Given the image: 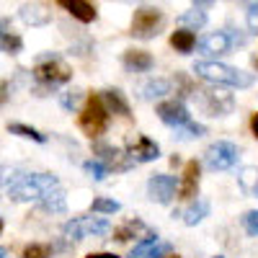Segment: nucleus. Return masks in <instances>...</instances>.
I'll return each instance as SVG.
<instances>
[{
  "instance_id": "obj_1",
  "label": "nucleus",
  "mask_w": 258,
  "mask_h": 258,
  "mask_svg": "<svg viewBox=\"0 0 258 258\" xmlns=\"http://www.w3.org/2000/svg\"><path fill=\"white\" fill-rule=\"evenodd\" d=\"M194 73L212 85H227V88H250L253 85L250 73L238 70V68H232V64H225V62H217V59L194 62Z\"/></svg>"
},
{
  "instance_id": "obj_2",
  "label": "nucleus",
  "mask_w": 258,
  "mask_h": 258,
  "mask_svg": "<svg viewBox=\"0 0 258 258\" xmlns=\"http://www.w3.org/2000/svg\"><path fill=\"white\" fill-rule=\"evenodd\" d=\"M57 186H59V181L52 173H26L11 183L8 197L13 202H39L47 191H52Z\"/></svg>"
},
{
  "instance_id": "obj_3",
  "label": "nucleus",
  "mask_w": 258,
  "mask_h": 258,
  "mask_svg": "<svg viewBox=\"0 0 258 258\" xmlns=\"http://www.w3.org/2000/svg\"><path fill=\"white\" fill-rule=\"evenodd\" d=\"M109 116H111V114H109V109H106L103 98H101V96H91L88 103L83 106L78 124H80V129H83V132L88 135L91 140H96V137H101L106 129H109Z\"/></svg>"
},
{
  "instance_id": "obj_4",
  "label": "nucleus",
  "mask_w": 258,
  "mask_h": 258,
  "mask_svg": "<svg viewBox=\"0 0 258 258\" xmlns=\"http://www.w3.org/2000/svg\"><path fill=\"white\" fill-rule=\"evenodd\" d=\"M34 75L39 83H44V85H62V83H68L73 78V70H70V64L68 62H62L57 54H47V57H41L39 64L34 68Z\"/></svg>"
},
{
  "instance_id": "obj_5",
  "label": "nucleus",
  "mask_w": 258,
  "mask_h": 258,
  "mask_svg": "<svg viewBox=\"0 0 258 258\" xmlns=\"http://www.w3.org/2000/svg\"><path fill=\"white\" fill-rule=\"evenodd\" d=\"M64 238L68 240H85V238H101V235H109L111 225L101 220V217H75L64 225Z\"/></svg>"
},
{
  "instance_id": "obj_6",
  "label": "nucleus",
  "mask_w": 258,
  "mask_h": 258,
  "mask_svg": "<svg viewBox=\"0 0 258 258\" xmlns=\"http://www.w3.org/2000/svg\"><path fill=\"white\" fill-rule=\"evenodd\" d=\"M165 26V16L163 11L158 8H150V6H142L135 11V18H132V34L137 39H155L160 34V29Z\"/></svg>"
},
{
  "instance_id": "obj_7",
  "label": "nucleus",
  "mask_w": 258,
  "mask_h": 258,
  "mask_svg": "<svg viewBox=\"0 0 258 258\" xmlns=\"http://www.w3.org/2000/svg\"><path fill=\"white\" fill-rule=\"evenodd\" d=\"M238 158H240V153L232 142H214L204 153V163L209 170H230L238 163Z\"/></svg>"
},
{
  "instance_id": "obj_8",
  "label": "nucleus",
  "mask_w": 258,
  "mask_h": 258,
  "mask_svg": "<svg viewBox=\"0 0 258 258\" xmlns=\"http://www.w3.org/2000/svg\"><path fill=\"white\" fill-rule=\"evenodd\" d=\"M194 98H199L202 109L209 116H225L232 111V96L220 91V88H204V91H194Z\"/></svg>"
},
{
  "instance_id": "obj_9",
  "label": "nucleus",
  "mask_w": 258,
  "mask_h": 258,
  "mask_svg": "<svg viewBox=\"0 0 258 258\" xmlns=\"http://www.w3.org/2000/svg\"><path fill=\"white\" fill-rule=\"evenodd\" d=\"M176 191H178V183L173 176H168V173H155V176H150L147 181V194H150V199L158 202V204H170L176 197Z\"/></svg>"
},
{
  "instance_id": "obj_10",
  "label": "nucleus",
  "mask_w": 258,
  "mask_h": 258,
  "mask_svg": "<svg viewBox=\"0 0 258 258\" xmlns=\"http://www.w3.org/2000/svg\"><path fill=\"white\" fill-rule=\"evenodd\" d=\"M232 44H235V41H232V36L227 31H212V34H207V36L199 39V49L207 57H212V59H217L222 54H230L232 52Z\"/></svg>"
},
{
  "instance_id": "obj_11",
  "label": "nucleus",
  "mask_w": 258,
  "mask_h": 258,
  "mask_svg": "<svg viewBox=\"0 0 258 258\" xmlns=\"http://www.w3.org/2000/svg\"><path fill=\"white\" fill-rule=\"evenodd\" d=\"M158 116H160V121H165L168 126H173V129H178V126H183V124H188L191 121V114H188V109L178 101V98H173V101H163V103H158Z\"/></svg>"
},
{
  "instance_id": "obj_12",
  "label": "nucleus",
  "mask_w": 258,
  "mask_h": 258,
  "mask_svg": "<svg viewBox=\"0 0 258 258\" xmlns=\"http://www.w3.org/2000/svg\"><path fill=\"white\" fill-rule=\"evenodd\" d=\"M160 158V147L158 142H153L150 137H140L137 145H132L126 150V165H137V163H150Z\"/></svg>"
},
{
  "instance_id": "obj_13",
  "label": "nucleus",
  "mask_w": 258,
  "mask_h": 258,
  "mask_svg": "<svg viewBox=\"0 0 258 258\" xmlns=\"http://www.w3.org/2000/svg\"><path fill=\"white\" fill-rule=\"evenodd\" d=\"M199 173L202 168L197 160H188L186 168H183V176H181V183H178V194L181 199H194L199 194Z\"/></svg>"
},
{
  "instance_id": "obj_14",
  "label": "nucleus",
  "mask_w": 258,
  "mask_h": 258,
  "mask_svg": "<svg viewBox=\"0 0 258 258\" xmlns=\"http://www.w3.org/2000/svg\"><path fill=\"white\" fill-rule=\"evenodd\" d=\"M24 49V39L11 29V18H0V52L18 54Z\"/></svg>"
},
{
  "instance_id": "obj_15",
  "label": "nucleus",
  "mask_w": 258,
  "mask_h": 258,
  "mask_svg": "<svg viewBox=\"0 0 258 258\" xmlns=\"http://www.w3.org/2000/svg\"><path fill=\"white\" fill-rule=\"evenodd\" d=\"M153 64H155L153 54L145 52V49H129V52H124V68L129 73H147V70H153Z\"/></svg>"
},
{
  "instance_id": "obj_16",
  "label": "nucleus",
  "mask_w": 258,
  "mask_h": 258,
  "mask_svg": "<svg viewBox=\"0 0 258 258\" xmlns=\"http://www.w3.org/2000/svg\"><path fill=\"white\" fill-rule=\"evenodd\" d=\"M59 8H64L70 16H75L78 21H83V24H91V21H96V8L88 3V0H57Z\"/></svg>"
},
{
  "instance_id": "obj_17",
  "label": "nucleus",
  "mask_w": 258,
  "mask_h": 258,
  "mask_svg": "<svg viewBox=\"0 0 258 258\" xmlns=\"http://www.w3.org/2000/svg\"><path fill=\"white\" fill-rule=\"evenodd\" d=\"M18 16H21V21H24V24H29V26H44V24H49V18H52V13H49L44 6H39V3L21 6Z\"/></svg>"
},
{
  "instance_id": "obj_18",
  "label": "nucleus",
  "mask_w": 258,
  "mask_h": 258,
  "mask_svg": "<svg viewBox=\"0 0 258 258\" xmlns=\"http://www.w3.org/2000/svg\"><path fill=\"white\" fill-rule=\"evenodd\" d=\"M39 207L44 212H52V214H62L64 209H68V199H64V191L57 186L52 191H47L44 197L39 199Z\"/></svg>"
},
{
  "instance_id": "obj_19",
  "label": "nucleus",
  "mask_w": 258,
  "mask_h": 258,
  "mask_svg": "<svg viewBox=\"0 0 258 258\" xmlns=\"http://www.w3.org/2000/svg\"><path fill=\"white\" fill-rule=\"evenodd\" d=\"M103 103H106V109H109V114H119V116H129V103L124 98L121 91L116 88H109V91H103L101 93Z\"/></svg>"
},
{
  "instance_id": "obj_20",
  "label": "nucleus",
  "mask_w": 258,
  "mask_h": 258,
  "mask_svg": "<svg viewBox=\"0 0 258 258\" xmlns=\"http://www.w3.org/2000/svg\"><path fill=\"white\" fill-rule=\"evenodd\" d=\"M168 250H170L168 245H160V240L150 235L147 240H142L140 245L132 248V258H158L160 253H168Z\"/></svg>"
},
{
  "instance_id": "obj_21",
  "label": "nucleus",
  "mask_w": 258,
  "mask_h": 258,
  "mask_svg": "<svg viewBox=\"0 0 258 258\" xmlns=\"http://www.w3.org/2000/svg\"><path fill=\"white\" fill-rule=\"evenodd\" d=\"M165 93H170V80H165V78H153V80H147L142 88H140V96H142L145 101L163 98Z\"/></svg>"
},
{
  "instance_id": "obj_22",
  "label": "nucleus",
  "mask_w": 258,
  "mask_h": 258,
  "mask_svg": "<svg viewBox=\"0 0 258 258\" xmlns=\"http://www.w3.org/2000/svg\"><path fill=\"white\" fill-rule=\"evenodd\" d=\"M238 183H240V188H243L245 194H250V197H258V168H255V165L240 168Z\"/></svg>"
},
{
  "instance_id": "obj_23",
  "label": "nucleus",
  "mask_w": 258,
  "mask_h": 258,
  "mask_svg": "<svg viewBox=\"0 0 258 258\" xmlns=\"http://www.w3.org/2000/svg\"><path fill=\"white\" fill-rule=\"evenodd\" d=\"M170 47H173L176 52H181V54H188L194 47H197V36H194V31H188V29L173 31V36H170Z\"/></svg>"
},
{
  "instance_id": "obj_24",
  "label": "nucleus",
  "mask_w": 258,
  "mask_h": 258,
  "mask_svg": "<svg viewBox=\"0 0 258 258\" xmlns=\"http://www.w3.org/2000/svg\"><path fill=\"white\" fill-rule=\"evenodd\" d=\"M207 214H209V202H207V199H197L188 209H183V222H186L188 227H194V225H199Z\"/></svg>"
},
{
  "instance_id": "obj_25",
  "label": "nucleus",
  "mask_w": 258,
  "mask_h": 258,
  "mask_svg": "<svg viewBox=\"0 0 258 258\" xmlns=\"http://www.w3.org/2000/svg\"><path fill=\"white\" fill-rule=\"evenodd\" d=\"M178 24L188 31H197L207 24V16H204V11H186V13L178 16Z\"/></svg>"
},
{
  "instance_id": "obj_26",
  "label": "nucleus",
  "mask_w": 258,
  "mask_h": 258,
  "mask_svg": "<svg viewBox=\"0 0 258 258\" xmlns=\"http://www.w3.org/2000/svg\"><path fill=\"white\" fill-rule=\"evenodd\" d=\"M8 132H11V135H18V137H24V140H34V142H39V145L47 142V137L41 135L39 129L26 126V124H8Z\"/></svg>"
},
{
  "instance_id": "obj_27",
  "label": "nucleus",
  "mask_w": 258,
  "mask_h": 258,
  "mask_svg": "<svg viewBox=\"0 0 258 258\" xmlns=\"http://www.w3.org/2000/svg\"><path fill=\"white\" fill-rule=\"evenodd\" d=\"M93 150H96V155H98V160L103 163V165H114L119 158H121V153L116 147H111V145H106V142H96L93 145Z\"/></svg>"
},
{
  "instance_id": "obj_28",
  "label": "nucleus",
  "mask_w": 258,
  "mask_h": 258,
  "mask_svg": "<svg viewBox=\"0 0 258 258\" xmlns=\"http://www.w3.org/2000/svg\"><path fill=\"white\" fill-rule=\"evenodd\" d=\"M83 170H85V173H88L93 181H103L106 176H109V165H103L101 160H88V163L83 165Z\"/></svg>"
},
{
  "instance_id": "obj_29",
  "label": "nucleus",
  "mask_w": 258,
  "mask_h": 258,
  "mask_svg": "<svg viewBox=\"0 0 258 258\" xmlns=\"http://www.w3.org/2000/svg\"><path fill=\"white\" fill-rule=\"evenodd\" d=\"M119 209H121V204L114 199H96L91 204V212H98V214H116Z\"/></svg>"
},
{
  "instance_id": "obj_30",
  "label": "nucleus",
  "mask_w": 258,
  "mask_h": 258,
  "mask_svg": "<svg viewBox=\"0 0 258 258\" xmlns=\"http://www.w3.org/2000/svg\"><path fill=\"white\" fill-rule=\"evenodd\" d=\"M176 132H178V137H181V140H194V137H202V135L207 132V126H202V124H194V121H188V124L178 126Z\"/></svg>"
},
{
  "instance_id": "obj_31",
  "label": "nucleus",
  "mask_w": 258,
  "mask_h": 258,
  "mask_svg": "<svg viewBox=\"0 0 258 258\" xmlns=\"http://www.w3.org/2000/svg\"><path fill=\"white\" fill-rule=\"evenodd\" d=\"M24 258H52V248L44 243H31V245H26Z\"/></svg>"
},
{
  "instance_id": "obj_32",
  "label": "nucleus",
  "mask_w": 258,
  "mask_h": 258,
  "mask_svg": "<svg viewBox=\"0 0 258 258\" xmlns=\"http://www.w3.org/2000/svg\"><path fill=\"white\" fill-rule=\"evenodd\" d=\"M83 101V91H68V93H62L59 103H62V109H68V111H75L78 106Z\"/></svg>"
},
{
  "instance_id": "obj_33",
  "label": "nucleus",
  "mask_w": 258,
  "mask_h": 258,
  "mask_svg": "<svg viewBox=\"0 0 258 258\" xmlns=\"http://www.w3.org/2000/svg\"><path fill=\"white\" fill-rule=\"evenodd\" d=\"M245 21H248V29L253 34H258V0H248V6H245Z\"/></svg>"
},
{
  "instance_id": "obj_34",
  "label": "nucleus",
  "mask_w": 258,
  "mask_h": 258,
  "mask_svg": "<svg viewBox=\"0 0 258 258\" xmlns=\"http://www.w3.org/2000/svg\"><path fill=\"white\" fill-rule=\"evenodd\" d=\"M137 230H145V227H142L140 222H129V225H124V227L114 230V238H116V240H129Z\"/></svg>"
},
{
  "instance_id": "obj_35",
  "label": "nucleus",
  "mask_w": 258,
  "mask_h": 258,
  "mask_svg": "<svg viewBox=\"0 0 258 258\" xmlns=\"http://www.w3.org/2000/svg\"><path fill=\"white\" fill-rule=\"evenodd\" d=\"M243 227H245L248 235H258V209L243 214Z\"/></svg>"
},
{
  "instance_id": "obj_36",
  "label": "nucleus",
  "mask_w": 258,
  "mask_h": 258,
  "mask_svg": "<svg viewBox=\"0 0 258 258\" xmlns=\"http://www.w3.org/2000/svg\"><path fill=\"white\" fill-rule=\"evenodd\" d=\"M8 96H11L8 80H0V106H6V103H8Z\"/></svg>"
},
{
  "instance_id": "obj_37",
  "label": "nucleus",
  "mask_w": 258,
  "mask_h": 258,
  "mask_svg": "<svg viewBox=\"0 0 258 258\" xmlns=\"http://www.w3.org/2000/svg\"><path fill=\"white\" fill-rule=\"evenodd\" d=\"M13 176V168H8V165H0V186H3L8 178Z\"/></svg>"
},
{
  "instance_id": "obj_38",
  "label": "nucleus",
  "mask_w": 258,
  "mask_h": 258,
  "mask_svg": "<svg viewBox=\"0 0 258 258\" xmlns=\"http://www.w3.org/2000/svg\"><path fill=\"white\" fill-rule=\"evenodd\" d=\"M85 258H119L114 253H91V255H85Z\"/></svg>"
},
{
  "instance_id": "obj_39",
  "label": "nucleus",
  "mask_w": 258,
  "mask_h": 258,
  "mask_svg": "<svg viewBox=\"0 0 258 258\" xmlns=\"http://www.w3.org/2000/svg\"><path fill=\"white\" fill-rule=\"evenodd\" d=\"M212 3H214V0H194V6H197V8H207Z\"/></svg>"
},
{
  "instance_id": "obj_40",
  "label": "nucleus",
  "mask_w": 258,
  "mask_h": 258,
  "mask_svg": "<svg viewBox=\"0 0 258 258\" xmlns=\"http://www.w3.org/2000/svg\"><path fill=\"white\" fill-rule=\"evenodd\" d=\"M250 129H253V135L258 137V114H255V116L250 119Z\"/></svg>"
},
{
  "instance_id": "obj_41",
  "label": "nucleus",
  "mask_w": 258,
  "mask_h": 258,
  "mask_svg": "<svg viewBox=\"0 0 258 258\" xmlns=\"http://www.w3.org/2000/svg\"><path fill=\"white\" fill-rule=\"evenodd\" d=\"M6 255H8V250H6L3 245H0V258H6Z\"/></svg>"
},
{
  "instance_id": "obj_42",
  "label": "nucleus",
  "mask_w": 258,
  "mask_h": 258,
  "mask_svg": "<svg viewBox=\"0 0 258 258\" xmlns=\"http://www.w3.org/2000/svg\"><path fill=\"white\" fill-rule=\"evenodd\" d=\"M0 232H3V220H0Z\"/></svg>"
},
{
  "instance_id": "obj_43",
  "label": "nucleus",
  "mask_w": 258,
  "mask_h": 258,
  "mask_svg": "<svg viewBox=\"0 0 258 258\" xmlns=\"http://www.w3.org/2000/svg\"><path fill=\"white\" fill-rule=\"evenodd\" d=\"M168 258H178V255H168Z\"/></svg>"
},
{
  "instance_id": "obj_44",
  "label": "nucleus",
  "mask_w": 258,
  "mask_h": 258,
  "mask_svg": "<svg viewBox=\"0 0 258 258\" xmlns=\"http://www.w3.org/2000/svg\"><path fill=\"white\" fill-rule=\"evenodd\" d=\"M217 258H222V255H217Z\"/></svg>"
}]
</instances>
